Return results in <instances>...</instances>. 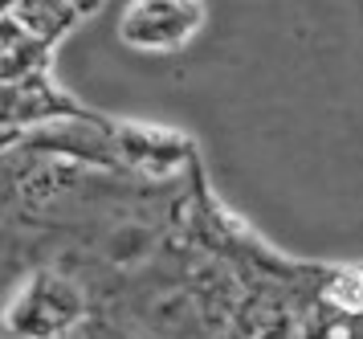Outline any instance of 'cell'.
Masks as SVG:
<instances>
[{
	"label": "cell",
	"instance_id": "cell-1",
	"mask_svg": "<svg viewBox=\"0 0 363 339\" xmlns=\"http://www.w3.org/2000/svg\"><path fill=\"white\" fill-rule=\"evenodd\" d=\"M86 315L82 291L66 274L37 270L17 286L9 303V339H62Z\"/></svg>",
	"mask_w": 363,
	"mask_h": 339
},
{
	"label": "cell",
	"instance_id": "cell-2",
	"mask_svg": "<svg viewBox=\"0 0 363 339\" xmlns=\"http://www.w3.org/2000/svg\"><path fill=\"white\" fill-rule=\"evenodd\" d=\"M208 21L196 0H135L118 16V41L139 53H176Z\"/></svg>",
	"mask_w": 363,
	"mask_h": 339
},
{
	"label": "cell",
	"instance_id": "cell-3",
	"mask_svg": "<svg viewBox=\"0 0 363 339\" xmlns=\"http://www.w3.org/2000/svg\"><path fill=\"white\" fill-rule=\"evenodd\" d=\"M69 119H94V111H86L82 102H74L50 74H33L25 82L4 86V135L17 139L21 131H41L53 123H69Z\"/></svg>",
	"mask_w": 363,
	"mask_h": 339
},
{
	"label": "cell",
	"instance_id": "cell-4",
	"mask_svg": "<svg viewBox=\"0 0 363 339\" xmlns=\"http://www.w3.org/2000/svg\"><path fill=\"white\" fill-rule=\"evenodd\" d=\"M115 144H118V163L151 172V176H167V172L184 168L188 151H192V144L180 131L151 127V123H118Z\"/></svg>",
	"mask_w": 363,
	"mask_h": 339
},
{
	"label": "cell",
	"instance_id": "cell-5",
	"mask_svg": "<svg viewBox=\"0 0 363 339\" xmlns=\"http://www.w3.org/2000/svg\"><path fill=\"white\" fill-rule=\"evenodd\" d=\"M99 13V4H66V0H25V4H9L4 16L9 21H17L21 29L37 37L41 45H53L62 33H69L82 16H94Z\"/></svg>",
	"mask_w": 363,
	"mask_h": 339
},
{
	"label": "cell",
	"instance_id": "cell-6",
	"mask_svg": "<svg viewBox=\"0 0 363 339\" xmlns=\"http://www.w3.org/2000/svg\"><path fill=\"white\" fill-rule=\"evenodd\" d=\"M327 298L343 311V315H359L363 311V270H343V274L330 282Z\"/></svg>",
	"mask_w": 363,
	"mask_h": 339
}]
</instances>
